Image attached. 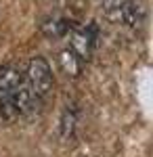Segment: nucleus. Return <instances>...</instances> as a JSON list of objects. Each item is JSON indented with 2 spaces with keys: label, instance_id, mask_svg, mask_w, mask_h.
<instances>
[{
  "label": "nucleus",
  "instance_id": "39448f33",
  "mask_svg": "<svg viewBox=\"0 0 153 157\" xmlns=\"http://www.w3.org/2000/svg\"><path fill=\"white\" fill-rule=\"evenodd\" d=\"M23 73L19 69H15L11 65H2L0 67V92H9L11 94L15 88L23 84Z\"/></svg>",
  "mask_w": 153,
  "mask_h": 157
},
{
  "label": "nucleus",
  "instance_id": "0eeeda50",
  "mask_svg": "<svg viewBox=\"0 0 153 157\" xmlns=\"http://www.w3.org/2000/svg\"><path fill=\"white\" fill-rule=\"evenodd\" d=\"M0 115L6 121H15L19 117V111L15 107V101L9 92H0Z\"/></svg>",
  "mask_w": 153,
  "mask_h": 157
},
{
  "label": "nucleus",
  "instance_id": "423d86ee",
  "mask_svg": "<svg viewBox=\"0 0 153 157\" xmlns=\"http://www.w3.org/2000/svg\"><path fill=\"white\" fill-rule=\"evenodd\" d=\"M76 121H78V113L73 105H67L63 115H61V136L63 138H71L73 130H76Z\"/></svg>",
  "mask_w": 153,
  "mask_h": 157
},
{
  "label": "nucleus",
  "instance_id": "f03ea898",
  "mask_svg": "<svg viewBox=\"0 0 153 157\" xmlns=\"http://www.w3.org/2000/svg\"><path fill=\"white\" fill-rule=\"evenodd\" d=\"M145 15H147V11H145V4L141 0H132L128 4L116 9V11L105 13L107 19H111L116 23H124V25H141L145 21Z\"/></svg>",
  "mask_w": 153,
  "mask_h": 157
},
{
  "label": "nucleus",
  "instance_id": "7ed1b4c3",
  "mask_svg": "<svg viewBox=\"0 0 153 157\" xmlns=\"http://www.w3.org/2000/svg\"><path fill=\"white\" fill-rule=\"evenodd\" d=\"M94 44H96V27L94 25L71 29V50L82 61L90 59Z\"/></svg>",
  "mask_w": 153,
  "mask_h": 157
},
{
  "label": "nucleus",
  "instance_id": "20e7f679",
  "mask_svg": "<svg viewBox=\"0 0 153 157\" xmlns=\"http://www.w3.org/2000/svg\"><path fill=\"white\" fill-rule=\"evenodd\" d=\"M59 65L61 69L67 73L69 78H80L82 75V69H84V61L73 52L71 48H65L59 52Z\"/></svg>",
  "mask_w": 153,
  "mask_h": 157
},
{
  "label": "nucleus",
  "instance_id": "6e6552de",
  "mask_svg": "<svg viewBox=\"0 0 153 157\" xmlns=\"http://www.w3.org/2000/svg\"><path fill=\"white\" fill-rule=\"evenodd\" d=\"M128 2H132V0H103V6H105V13H107V11H116V9L128 4Z\"/></svg>",
  "mask_w": 153,
  "mask_h": 157
},
{
  "label": "nucleus",
  "instance_id": "f257e3e1",
  "mask_svg": "<svg viewBox=\"0 0 153 157\" xmlns=\"http://www.w3.org/2000/svg\"><path fill=\"white\" fill-rule=\"evenodd\" d=\"M25 84H27V88L34 94L36 101L48 97V92L53 90V71H50V65H48L46 59L34 57V59L29 61Z\"/></svg>",
  "mask_w": 153,
  "mask_h": 157
}]
</instances>
